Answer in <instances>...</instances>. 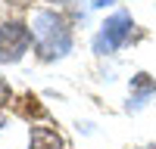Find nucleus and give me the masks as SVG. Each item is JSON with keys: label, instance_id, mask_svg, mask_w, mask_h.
Masks as SVG:
<instances>
[{"label": "nucleus", "instance_id": "obj_1", "mask_svg": "<svg viewBox=\"0 0 156 149\" xmlns=\"http://www.w3.org/2000/svg\"><path fill=\"white\" fill-rule=\"evenodd\" d=\"M31 41L41 59H62L72 50L69 22L53 9H37L31 16Z\"/></svg>", "mask_w": 156, "mask_h": 149}, {"label": "nucleus", "instance_id": "obj_2", "mask_svg": "<svg viewBox=\"0 0 156 149\" xmlns=\"http://www.w3.org/2000/svg\"><path fill=\"white\" fill-rule=\"evenodd\" d=\"M131 28H134V22L128 12H112V16L100 25V31L94 37V53L97 56H109L115 53L119 47H125V41L131 37Z\"/></svg>", "mask_w": 156, "mask_h": 149}, {"label": "nucleus", "instance_id": "obj_3", "mask_svg": "<svg viewBox=\"0 0 156 149\" xmlns=\"http://www.w3.org/2000/svg\"><path fill=\"white\" fill-rule=\"evenodd\" d=\"M31 28L22 22H3L0 25V62H19L28 53Z\"/></svg>", "mask_w": 156, "mask_h": 149}, {"label": "nucleus", "instance_id": "obj_4", "mask_svg": "<svg viewBox=\"0 0 156 149\" xmlns=\"http://www.w3.org/2000/svg\"><path fill=\"white\" fill-rule=\"evenodd\" d=\"M28 149H66L62 137L50 127H31L28 134Z\"/></svg>", "mask_w": 156, "mask_h": 149}, {"label": "nucleus", "instance_id": "obj_5", "mask_svg": "<svg viewBox=\"0 0 156 149\" xmlns=\"http://www.w3.org/2000/svg\"><path fill=\"white\" fill-rule=\"evenodd\" d=\"M131 87H134V96H131V109H140L147 99L156 93V81H150V74H134L131 78Z\"/></svg>", "mask_w": 156, "mask_h": 149}, {"label": "nucleus", "instance_id": "obj_6", "mask_svg": "<svg viewBox=\"0 0 156 149\" xmlns=\"http://www.w3.org/2000/svg\"><path fill=\"white\" fill-rule=\"evenodd\" d=\"M9 96H12L9 84H6V81H0V106H6V103H9Z\"/></svg>", "mask_w": 156, "mask_h": 149}, {"label": "nucleus", "instance_id": "obj_7", "mask_svg": "<svg viewBox=\"0 0 156 149\" xmlns=\"http://www.w3.org/2000/svg\"><path fill=\"white\" fill-rule=\"evenodd\" d=\"M109 3H115V0H94V6H109Z\"/></svg>", "mask_w": 156, "mask_h": 149}, {"label": "nucleus", "instance_id": "obj_8", "mask_svg": "<svg viewBox=\"0 0 156 149\" xmlns=\"http://www.w3.org/2000/svg\"><path fill=\"white\" fill-rule=\"evenodd\" d=\"M50 3H66V0H50Z\"/></svg>", "mask_w": 156, "mask_h": 149}, {"label": "nucleus", "instance_id": "obj_9", "mask_svg": "<svg viewBox=\"0 0 156 149\" xmlns=\"http://www.w3.org/2000/svg\"><path fill=\"white\" fill-rule=\"evenodd\" d=\"M153 149H156V146H153Z\"/></svg>", "mask_w": 156, "mask_h": 149}]
</instances>
